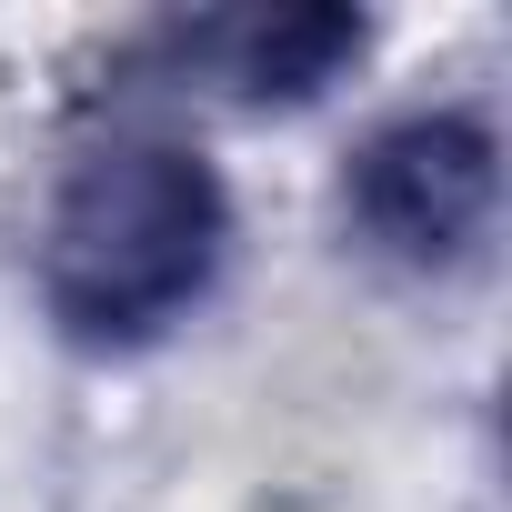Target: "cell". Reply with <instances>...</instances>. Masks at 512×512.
Returning a JSON list of instances; mask_svg holds the SVG:
<instances>
[{"label":"cell","instance_id":"obj_1","mask_svg":"<svg viewBox=\"0 0 512 512\" xmlns=\"http://www.w3.org/2000/svg\"><path fill=\"white\" fill-rule=\"evenodd\" d=\"M231 241H241L231 181L211 171L201 141L161 121H101L61 151L41 191V231H31L41 322L91 362L161 352L181 322L211 312Z\"/></svg>","mask_w":512,"mask_h":512},{"label":"cell","instance_id":"obj_2","mask_svg":"<svg viewBox=\"0 0 512 512\" xmlns=\"http://www.w3.org/2000/svg\"><path fill=\"white\" fill-rule=\"evenodd\" d=\"M342 241L402 282H462L502 241V131L482 101H412L342 161Z\"/></svg>","mask_w":512,"mask_h":512},{"label":"cell","instance_id":"obj_3","mask_svg":"<svg viewBox=\"0 0 512 512\" xmlns=\"http://www.w3.org/2000/svg\"><path fill=\"white\" fill-rule=\"evenodd\" d=\"M372 51V21L342 0H241V11H181L121 41L131 91H201L231 111H302L332 81H352Z\"/></svg>","mask_w":512,"mask_h":512}]
</instances>
